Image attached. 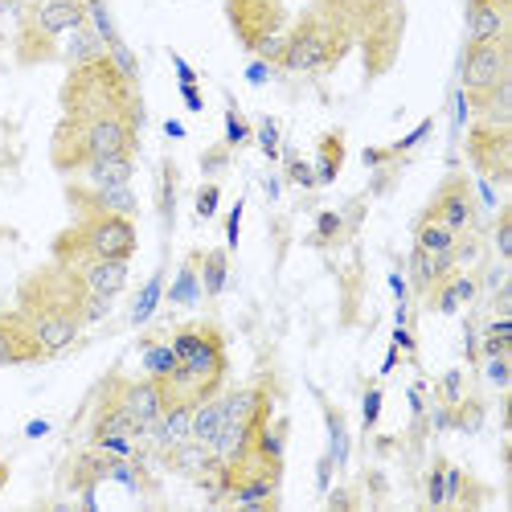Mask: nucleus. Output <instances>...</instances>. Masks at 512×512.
Wrapping results in <instances>:
<instances>
[{
    "label": "nucleus",
    "instance_id": "5",
    "mask_svg": "<svg viewBox=\"0 0 512 512\" xmlns=\"http://www.w3.org/2000/svg\"><path fill=\"white\" fill-rule=\"evenodd\" d=\"M107 111L144 119V103H140L136 82L111 58L70 66V74L62 82V115H107Z\"/></svg>",
    "mask_w": 512,
    "mask_h": 512
},
{
    "label": "nucleus",
    "instance_id": "7",
    "mask_svg": "<svg viewBox=\"0 0 512 512\" xmlns=\"http://www.w3.org/2000/svg\"><path fill=\"white\" fill-rule=\"evenodd\" d=\"M226 21H230V29L242 41L246 54L263 58L271 66L279 62L283 29H287L283 0H226Z\"/></svg>",
    "mask_w": 512,
    "mask_h": 512
},
{
    "label": "nucleus",
    "instance_id": "22",
    "mask_svg": "<svg viewBox=\"0 0 512 512\" xmlns=\"http://www.w3.org/2000/svg\"><path fill=\"white\" fill-rule=\"evenodd\" d=\"M197 263H201V254H189L173 279V287H168V304L173 308H193L201 300V267Z\"/></svg>",
    "mask_w": 512,
    "mask_h": 512
},
{
    "label": "nucleus",
    "instance_id": "47",
    "mask_svg": "<svg viewBox=\"0 0 512 512\" xmlns=\"http://www.w3.org/2000/svg\"><path fill=\"white\" fill-rule=\"evenodd\" d=\"M398 357H402V349L394 345V349L386 353V361H381V377H386V373H394V369H398Z\"/></svg>",
    "mask_w": 512,
    "mask_h": 512
},
{
    "label": "nucleus",
    "instance_id": "51",
    "mask_svg": "<svg viewBox=\"0 0 512 512\" xmlns=\"http://www.w3.org/2000/svg\"><path fill=\"white\" fill-rule=\"evenodd\" d=\"M5 484H9V463H5V455H0V492H5Z\"/></svg>",
    "mask_w": 512,
    "mask_h": 512
},
{
    "label": "nucleus",
    "instance_id": "29",
    "mask_svg": "<svg viewBox=\"0 0 512 512\" xmlns=\"http://www.w3.org/2000/svg\"><path fill=\"white\" fill-rule=\"evenodd\" d=\"M218 205H222V185H218V181H205V185L197 189V201H193L197 218H201V222H209L213 213H218Z\"/></svg>",
    "mask_w": 512,
    "mask_h": 512
},
{
    "label": "nucleus",
    "instance_id": "1",
    "mask_svg": "<svg viewBox=\"0 0 512 512\" xmlns=\"http://www.w3.org/2000/svg\"><path fill=\"white\" fill-rule=\"evenodd\" d=\"M328 17L345 25L353 37V50H361L365 78H381L402 50L406 33V5L402 0H312Z\"/></svg>",
    "mask_w": 512,
    "mask_h": 512
},
{
    "label": "nucleus",
    "instance_id": "20",
    "mask_svg": "<svg viewBox=\"0 0 512 512\" xmlns=\"http://www.w3.org/2000/svg\"><path fill=\"white\" fill-rule=\"evenodd\" d=\"M345 168V132H324L316 144V185H332Z\"/></svg>",
    "mask_w": 512,
    "mask_h": 512
},
{
    "label": "nucleus",
    "instance_id": "37",
    "mask_svg": "<svg viewBox=\"0 0 512 512\" xmlns=\"http://www.w3.org/2000/svg\"><path fill=\"white\" fill-rule=\"evenodd\" d=\"M271 74H275V66H271V62H263V58H254V62L246 66V82H250V87H267Z\"/></svg>",
    "mask_w": 512,
    "mask_h": 512
},
{
    "label": "nucleus",
    "instance_id": "15",
    "mask_svg": "<svg viewBox=\"0 0 512 512\" xmlns=\"http://www.w3.org/2000/svg\"><path fill=\"white\" fill-rule=\"evenodd\" d=\"M512 0H467V41L508 37Z\"/></svg>",
    "mask_w": 512,
    "mask_h": 512
},
{
    "label": "nucleus",
    "instance_id": "50",
    "mask_svg": "<svg viewBox=\"0 0 512 512\" xmlns=\"http://www.w3.org/2000/svg\"><path fill=\"white\" fill-rule=\"evenodd\" d=\"M25 435H29V439H41V435H50V422H41V418H37V422H29V426H25Z\"/></svg>",
    "mask_w": 512,
    "mask_h": 512
},
{
    "label": "nucleus",
    "instance_id": "46",
    "mask_svg": "<svg viewBox=\"0 0 512 512\" xmlns=\"http://www.w3.org/2000/svg\"><path fill=\"white\" fill-rule=\"evenodd\" d=\"M467 115H472V107H467V95H463V91H455V127H463V123H467Z\"/></svg>",
    "mask_w": 512,
    "mask_h": 512
},
{
    "label": "nucleus",
    "instance_id": "23",
    "mask_svg": "<svg viewBox=\"0 0 512 512\" xmlns=\"http://www.w3.org/2000/svg\"><path fill=\"white\" fill-rule=\"evenodd\" d=\"M197 267H201V295L218 300L230 283V250H205Z\"/></svg>",
    "mask_w": 512,
    "mask_h": 512
},
{
    "label": "nucleus",
    "instance_id": "3",
    "mask_svg": "<svg viewBox=\"0 0 512 512\" xmlns=\"http://www.w3.org/2000/svg\"><path fill=\"white\" fill-rule=\"evenodd\" d=\"M111 304L115 300H103V295L87 291V283L62 263L33 271L17 291V312L21 316H62V320H78L82 328L99 324L111 312Z\"/></svg>",
    "mask_w": 512,
    "mask_h": 512
},
{
    "label": "nucleus",
    "instance_id": "44",
    "mask_svg": "<svg viewBox=\"0 0 512 512\" xmlns=\"http://www.w3.org/2000/svg\"><path fill=\"white\" fill-rule=\"evenodd\" d=\"M181 99H185V107H189V111H205V99H201V91H197V82L181 87Z\"/></svg>",
    "mask_w": 512,
    "mask_h": 512
},
{
    "label": "nucleus",
    "instance_id": "41",
    "mask_svg": "<svg viewBox=\"0 0 512 512\" xmlns=\"http://www.w3.org/2000/svg\"><path fill=\"white\" fill-rule=\"evenodd\" d=\"M332 467H336V463H332L328 455L316 463V488H320V492H328V488H332Z\"/></svg>",
    "mask_w": 512,
    "mask_h": 512
},
{
    "label": "nucleus",
    "instance_id": "2",
    "mask_svg": "<svg viewBox=\"0 0 512 512\" xmlns=\"http://www.w3.org/2000/svg\"><path fill=\"white\" fill-rule=\"evenodd\" d=\"M140 123L132 115H62L54 127L50 160L62 177H74L99 156H136L140 148Z\"/></svg>",
    "mask_w": 512,
    "mask_h": 512
},
{
    "label": "nucleus",
    "instance_id": "13",
    "mask_svg": "<svg viewBox=\"0 0 512 512\" xmlns=\"http://www.w3.org/2000/svg\"><path fill=\"white\" fill-rule=\"evenodd\" d=\"M37 361H46V353H41V345L33 340L29 324L17 312H5L0 316V369L37 365Z\"/></svg>",
    "mask_w": 512,
    "mask_h": 512
},
{
    "label": "nucleus",
    "instance_id": "25",
    "mask_svg": "<svg viewBox=\"0 0 512 512\" xmlns=\"http://www.w3.org/2000/svg\"><path fill=\"white\" fill-rule=\"evenodd\" d=\"M414 246L426 254H455V234L439 222H414Z\"/></svg>",
    "mask_w": 512,
    "mask_h": 512
},
{
    "label": "nucleus",
    "instance_id": "4",
    "mask_svg": "<svg viewBox=\"0 0 512 512\" xmlns=\"http://www.w3.org/2000/svg\"><path fill=\"white\" fill-rule=\"evenodd\" d=\"M353 37L345 33L336 17H328L320 5H308L300 21L283 29V50L275 70L283 74H328L349 58Z\"/></svg>",
    "mask_w": 512,
    "mask_h": 512
},
{
    "label": "nucleus",
    "instance_id": "45",
    "mask_svg": "<svg viewBox=\"0 0 512 512\" xmlns=\"http://www.w3.org/2000/svg\"><path fill=\"white\" fill-rule=\"evenodd\" d=\"M394 345H398L402 353H410V357H414V349H418V345H414V336H410V328H406V324H398V328H394Z\"/></svg>",
    "mask_w": 512,
    "mask_h": 512
},
{
    "label": "nucleus",
    "instance_id": "8",
    "mask_svg": "<svg viewBox=\"0 0 512 512\" xmlns=\"http://www.w3.org/2000/svg\"><path fill=\"white\" fill-rule=\"evenodd\" d=\"M504 78H512V37L467 41L459 58V91L467 99H480Z\"/></svg>",
    "mask_w": 512,
    "mask_h": 512
},
{
    "label": "nucleus",
    "instance_id": "39",
    "mask_svg": "<svg viewBox=\"0 0 512 512\" xmlns=\"http://www.w3.org/2000/svg\"><path fill=\"white\" fill-rule=\"evenodd\" d=\"M480 357H508V336L500 332H484V345H480Z\"/></svg>",
    "mask_w": 512,
    "mask_h": 512
},
{
    "label": "nucleus",
    "instance_id": "40",
    "mask_svg": "<svg viewBox=\"0 0 512 512\" xmlns=\"http://www.w3.org/2000/svg\"><path fill=\"white\" fill-rule=\"evenodd\" d=\"M484 369H488V381H492V386H500V390L508 386V377H512V373H508V357H488Z\"/></svg>",
    "mask_w": 512,
    "mask_h": 512
},
{
    "label": "nucleus",
    "instance_id": "42",
    "mask_svg": "<svg viewBox=\"0 0 512 512\" xmlns=\"http://www.w3.org/2000/svg\"><path fill=\"white\" fill-rule=\"evenodd\" d=\"M472 189L480 193V201H484V209H500V205H496V185H492V181H484V177H480V181H476Z\"/></svg>",
    "mask_w": 512,
    "mask_h": 512
},
{
    "label": "nucleus",
    "instance_id": "52",
    "mask_svg": "<svg viewBox=\"0 0 512 512\" xmlns=\"http://www.w3.org/2000/svg\"><path fill=\"white\" fill-rule=\"evenodd\" d=\"M9 5H13V0H0V9H9Z\"/></svg>",
    "mask_w": 512,
    "mask_h": 512
},
{
    "label": "nucleus",
    "instance_id": "34",
    "mask_svg": "<svg viewBox=\"0 0 512 512\" xmlns=\"http://www.w3.org/2000/svg\"><path fill=\"white\" fill-rule=\"evenodd\" d=\"M459 398H463V373L451 369V373L439 381V406H455Z\"/></svg>",
    "mask_w": 512,
    "mask_h": 512
},
{
    "label": "nucleus",
    "instance_id": "9",
    "mask_svg": "<svg viewBox=\"0 0 512 512\" xmlns=\"http://www.w3.org/2000/svg\"><path fill=\"white\" fill-rule=\"evenodd\" d=\"M418 218H422V222L447 226L455 238H459V234H476V230H480V201H476L472 181L459 177V173H451V177L435 189V197L426 201V209L418 213Z\"/></svg>",
    "mask_w": 512,
    "mask_h": 512
},
{
    "label": "nucleus",
    "instance_id": "49",
    "mask_svg": "<svg viewBox=\"0 0 512 512\" xmlns=\"http://www.w3.org/2000/svg\"><path fill=\"white\" fill-rule=\"evenodd\" d=\"M164 136H168V140H185V123L168 119V123H164Z\"/></svg>",
    "mask_w": 512,
    "mask_h": 512
},
{
    "label": "nucleus",
    "instance_id": "26",
    "mask_svg": "<svg viewBox=\"0 0 512 512\" xmlns=\"http://www.w3.org/2000/svg\"><path fill=\"white\" fill-rule=\"evenodd\" d=\"M140 357H144V373L148 377H164V373H173V365H177L173 349H168V340H144Z\"/></svg>",
    "mask_w": 512,
    "mask_h": 512
},
{
    "label": "nucleus",
    "instance_id": "30",
    "mask_svg": "<svg viewBox=\"0 0 512 512\" xmlns=\"http://www.w3.org/2000/svg\"><path fill=\"white\" fill-rule=\"evenodd\" d=\"M250 140V123L242 119V111L230 103L226 107V148H242Z\"/></svg>",
    "mask_w": 512,
    "mask_h": 512
},
{
    "label": "nucleus",
    "instance_id": "21",
    "mask_svg": "<svg viewBox=\"0 0 512 512\" xmlns=\"http://www.w3.org/2000/svg\"><path fill=\"white\" fill-rule=\"evenodd\" d=\"M222 422H226V402H222V394L197 402V406H193V439H197L201 447H213V439H218V431H222Z\"/></svg>",
    "mask_w": 512,
    "mask_h": 512
},
{
    "label": "nucleus",
    "instance_id": "12",
    "mask_svg": "<svg viewBox=\"0 0 512 512\" xmlns=\"http://www.w3.org/2000/svg\"><path fill=\"white\" fill-rule=\"evenodd\" d=\"M66 205L74 209V218L82 213H123V218H136L140 213V197L132 185H87V181H66Z\"/></svg>",
    "mask_w": 512,
    "mask_h": 512
},
{
    "label": "nucleus",
    "instance_id": "19",
    "mask_svg": "<svg viewBox=\"0 0 512 512\" xmlns=\"http://www.w3.org/2000/svg\"><path fill=\"white\" fill-rule=\"evenodd\" d=\"M62 58H66L70 66H87V62H99V58H107V41H103V37H99V29L87 21V25H78V29L66 37Z\"/></svg>",
    "mask_w": 512,
    "mask_h": 512
},
{
    "label": "nucleus",
    "instance_id": "33",
    "mask_svg": "<svg viewBox=\"0 0 512 512\" xmlns=\"http://www.w3.org/2000/svg\"><path fill=\"white\" fill-rule=\"evenodd\" d=\"M381 406H386V394H381V386H369L365 398H361V422H365V431H373V426H377Z\"/></svg>",
    "mask_w": 512,
    "mask_h": 512
},
{
    "label": "nucleus",
    "instance_id": "11",
    "mask_svg": "<svg viewBox=\"0 0 512 512\" xmlns=\"http://www.w3.org/2000/svg\"><path fill=\"white\" fill-rule=\"evenodd\" d=\"M111 386H115V398L123 406V414L136 422V443L152 431V426L160 422L164 414V386L156 377H136V381H127V377H111Z\"/></svg>",
    "mask_w": 512,
    "mask_h": 512
},
{
    "label": "nucleus",
    "instance_id": "48",
    "mask_svg": "<svg viewBox=\"0 0 512 512\" xmlns=\"http://www.w3.org/2000/svg\"><path fill=\"white\" fill-rule=\"evenodd\" d=\"M390 291H394L398 304H406V279H402V275H390Z\"/></svg>",
    "mask_w": 512,
    "mask_h": 512
},
{
    "label": "nucleus",
    "instance_id": "10",
    "mask_svg": "<svg viewBox=\"0 0 512 512\" xmlns=\"http://www.w3.org/2000/svg\"><path fill=\"white\" fill-rule=\"evenodd\" d=\"M467 164L492 185L512 181V123H472L467 132Z\"/></svg>",
    "mask_w": 512,
    "mask_h": 512
},
{
    "label": "nucleus",
    "instance_id": "28",
    "mask_svg": "<svg viewBox=\"0 0 512 512\" xmlns=\"http://www.w3.org/2000/svg\"><path fill=\"white\" fill-rule=\"evenodd\" d=\"M340 234H345V218H340L336 209H324L320 218H316L312 242H316V246H332V242H340Z\"/></svg>",
    "mask_w": 512,
    "mask_h": 512
},
{
    "label": "nucleus",
    "instance_id": "31",
    "mask_svg": "<svg viewBox=\"0 0 512 512\" xmlns=\"http://www.w3.org/2000/svg\"><path fill=\"white\" fill-rule=\"evenodd\" d=\"M431 132H435V119H422V123L414 127V132H410V136H402L398 144H390V148H386V152H390V160H398V156H406L410 148H418V144H422L426 136H431Z\"/></svg>",
    "mask_w": 512,
    "mask_h": 512
},
{
    "label": "nucleus",
    "instance_id": "17",
    "mask_svg": "<svg viewBox=\"0 0 512 512\" xmlns=\"http://www.w3.org/2000/svg\"><path fill=\"white\" fill-rule=\"evenodd\" d=\"M132 177H136V156H99L74 173V181L87 185H132Z\"/></svg>",
    "mask_w": 512,
    "mask_h": 512
},
{
    "label": "nucleus",
    "instance_id": "32",
    "mask_svg": "<svg viewBox=\"0 0 512 512\" xmlns=\"http://www.w3.org/2000/svg\"><path fill=\"white\" fill-rule=\"evenodd\" d=\"M496 250H500V259H512V209L508 205L496 209Z\"/></svg>",
    "mask_w": 512,
    "mask_h": 512
},
{
    "label": "nucleus",
    "instance_id": "27",
    "mask_svg": "<svg viewBox=\"0 0 512 512\" xmlns=\"http://www.w3.org/2000/svg\"><path fill=\"white\" fill-rule=\"evenodd\" d=\"M160 295H164V271H156V275L144 283L140 300H136V308H132V324H148V320L156 316V308H160Z\"/></svg>",
    "mask_w": 512,
    "mask_h": 512
},
{
    "label": "nucleus",
    "instance_id": "53",
    "mask_svg": "<svg viewBox=\"0 0 512 512\" xmlns=\"http://www.w3.org/2000/svg\"><path fill=\"white\" fill-rule=\"evenodd\" d=\"M0 50H5V37H0Z\"/></svg>",
    "mask_w": 512,
    "mask_h": 512
},
{
    "label": "nucleus",
    "instance_id": "35",
    "mask_svg": "<svg viewBox=\"0 0 512 512\" xmlns=\"http://www.w3.org/2000/svg\"><path fill=\"white\" fill-rule=\"evenodd\" d=\"M287 177L295 181V185H300V189H316V168L308 164V160H287Z\"/></svg>",
    "mask_w": 512,
    "mask_h": 512
},
{
    "label": "nucleus",
    "instance_id": "14",
    "mask_svg": "<svg viewBox=\"0 0 512 512\" xmlns=\"http://www.w3.org/2000/svg\"><path fill=\"white\" fill-rule=\"evenodd\" d=\"M127 267H132V263H123V259H82L70 271L87 283V291L103 295V300H119L123 287H127Z\"/></svg>",
    "mask_w": 512,
    "mask_h": 512
},
{
    "label": "nucleus",
    "instance_id": "6",
    "mask_svg": "<svg viewBox=\"0 0 512 512\" xmlns=\"http://www.w3.org/2000/svg\"><path fill=\"white\" fill-rule=\"evenodd\" d=\"M140 250V234H136V218H123V213H82L74 218V226H66L54 238V263H82V259H123L132 263Z\"/></svg>",
    "mask_w": 512,
    "mask_h": 512
},
{
    "label": "nucleus",
    "instance_id": "18",
    "mask_svg": "<svg viewBox=\"0 0 512 512\" xmlns=\"http://www.w3.org/2000/svg\"><path fill=\"white\" fill-rule=\"evenodd\" d=\"M455 271V254H426V250H410V283L418 295H426L435 283H443Z\"/></svg>",
    "mask_w": 512,
    "mask_h": 512
},
{
    "label": "nucleus",
    "instance_id": "16",
    "mask_svg": "<svg viewBox=\"0 0 512 512\" xmlns=\"http://www.w3.org/2000/svg\"><path fill=\"white\" fill-rule=\"evenodd\" d=\"M459 488H463V472L439 455L431 463V472H426V504H431V508H455Z\"/></svg>",
    "mask_w": 512,
    "mask_h": 512
},
{
    "label": "nucleus",
    "instance_id": "36",
    "mask_svg": "<svg viewBox=\"0 0 512 512\" xmlns=\"http://www.w3.org/2000/svg\"><path fill=\"white\" fill-rule=\"evenodd\" d=\"M259 148H263V156H279V127H275V119H263L259 123Z\"/></svg>",
    "mask_w": 512,
    "mask_h": 512
},
{
    "label": "nucleus",
    "instance_id": "43",
    "mask_svg": "<svg viewBox=\"0 0 512 512\" xmlns=\"http://www.w3.org/2000/svg\"><path fill=\"white\" fill-rule=\"evenodd\" d=\"M173 70H177V78H181V87H189V82H197V70L181 58V54H173Z\"/></svg>",
    "mask_w": 512,
    "mask_h": 512
},
{
    "label": "nucleus",
    "instance_id": "38",
    "mask_svg": "<svg viewBox=\"0 0 512 512\" xmlns=\"http://www.w3.org/2000/svg\"><path fill=\"white\" fill-rule=\"evenodd\" d=\"M242 209H246V201H234L230 218H226V246H230V250H234L238 238H242Z\"/></svg>",
    "mask_w": 512,
    "mask_h": 512
},
{
    "label": "nucleus",
    "instance_id": "24",
    "mask_svg": "<svg viewBox=\"0 0 512 512\" xmlns=\"http://www.w3.org/2000/svg\"><path fill=\"white\" fill-rule=\"evenodd\" d=\"M324 422H328V459L336 467L349 463V451H353V439H349V426H345V414H340L328 398H324Z\"/></svg>",
    "mask_w": 512,
    "mask_h": 512
}]
</instances>
